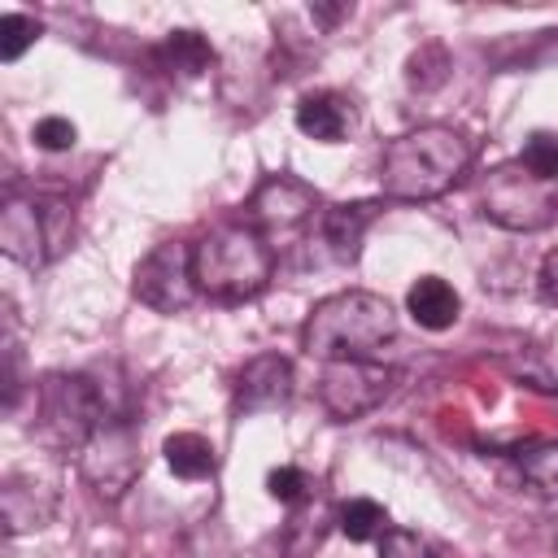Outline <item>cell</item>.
<instances>
[{
    "label": "cell",
    "instance_id": "cell-24",
    "mask_svg": "<svg viewBox=\"0 0 558 558\" xmlns=\"http://www.w3.org/2000/svg\"><path fill=\"white\" fill-rule=\"evenodd\" d=\"M379 558H445V554H436L418 532H410V527H388L384 532V541H379Z\"/></svg>",
    "mask_w": 558,
    "mask_h": 558
},
{
    "label": "cell",
    "instance_id": "cell-1",
    "mask_svg": "<svg viewBox=\"0 0 558 558\" xmlns=\"http://www.w3.org/2000/svg\"><path fill=\"white\" fill-rule=\"evenodd\" d=\"M471 166V144L462 131L432 122L397 135L379 157V187L392 201H436Z\"/></svg>",
    "mask_w": 558,
    "mask_h": 558
},
{
    "label": "cell",
    "instance_id": "cell-15",
    "mask_svg": "<svg viewBox=\"0 0 558 558\" xmlns=\"http://www.w3.org/2000/svg\"><path fill=\"white\" fill-rule=\"evenodd\" d=\"M353 126V105L340 92H310L296 105V131L318 140V144H336L344 140V131Z\"/></svg>",
    "mask_w": 558,
    "mask_h": 558
},
{
    "label": "cell",
    "instance_id": "cell-16",
    "mask_svg": "<svg viewBox=\"0 0 558 558\" xmlns=\"http://www.w3.org/2000/svg\"><path fill=\"white\" fill-rule=\"evenodd\" d=\"M405 310H410V318H414L423 331H445V327L458 323L462 301H458V292H453L440 275H423V279L410 283V292H405Z\"/></svg>",
    "mask_w": 558,
    "mask_h": 558
},
{
    "label": "cell",
    "instance_id": "cell-21",
    "mask_svg": "<svg viewBox=\"0 0 558 558\" xmlns=\"http://www.w3.org/2000/svg\"><path fill=\"white\" fill-rule=\"evenodd\" d=\"M519 161H523V166H527L536 179L558 183V135H554V131H536V135L523 144Z\"/></svg>",
    "mask_w": 558,
    "mask_h": 558
},
{
    "label": "cell",
    "instance_id": "cell-4",
    "mask_svg": "<svg viewBox=\"0 0 558 558\" xmlns=\"http://www.w3.org/2000/svg\"><path fill=\"white\" fill-rule=\"evenodd\" d=\"M105 418L109 405L92 375L52 371L35 384V436L52 453H83V445Z\"/></svg>",
    "mask_w": 558,
    "mask_h": 558
},
{
    "label": "cell",
    "instance_id": "cell-7",
    "mask_svg": "<svg viewBox=\"0 0 558 558\" xmlns=\"http://www.w3.org/2000/svg\"><path fill=\"white\" fill-rule=\"evenodd\" d=\"M397 379H401L397 366H384V362H371V357L327 362L323 375H318V401H323V410L331 418L353 423V418L379 410L392 397Z\"/></svg>",
    "mask_w": 558,
    "mask_h": 558
},
{
    "label": "cell",
    "instance_id": "cell-22",
    "mask_svg": "<svg viewBox=\"0 0 558 558\" xmlns=\"http://www.w3.org/2000/svg\"><path fill=\"white\" fill-rule=\"evenodd\" d=\"M35 39H39L35 17H26V13H4L0 17V61H17Z\"/></svg>",
    "mask_w": 558,
    "mask_h": 558
},
{
    "label": "cell",
    "instance_id": "cell-19",
    "mask_svg": "<svg viewBox=\"0 0 558 558\" xmlns=\"http://www.w3.org/2000/svg\"><path fill=\"white\" fill-rule=\"evenodd\" d=\"M336 523H340V532L349 536V541H375V536H384L388 532V510L379 506V501H371V497H349L340 510H336Z\"/></svg>",
    "mask_w": 558,
    "mask_h": 558
},
{
    "label": "cell",
    "instance_id": "cell-20",
    "mask_svg": "<svg viewBox=\"0 0 558 558\" xmlns=\"http://www.w3.org/2000/svg\"><path fill=\"white\" fill-rule=\"evenodd\" d=\"M449 52L440 48V44H423L410 61H405V83L410 87H418V92H436V87H445V78H449Z\"/></svg>",
    "mask_w": 558,
    "mask_h": 558
},
{
    "label": "cell",
    "instance_id": "cell-23",
    "mask_svg": "<svg viewBox=\"0 0 558 558\" xmlns=\"http://www.w3.org/2000/svg\"><path fill=\"white\" fill-rule=\"evenodd\" d=\"M310 475L301 471V466H275L270 475H266V493L279 501V506H301L305 497H310Z\"/></svg>",
    "mask_w": 558,
    "mask_h": 558
},
{
    "label": "cell",
    "instance_id": "cell-18",
    "mask_svg": "<svg viewBox=\"0 0 558 558\" xmlns=\"http://www.w3.org/2000/svg\"><path fill=\"white\" fill-rule=\"evenodd\" d=\"M519 475L532 493L558 497V440H536L519 449Z\"/></svg>",
    "mask_w": 558,
    "mask_h": 558
},
{
    "label": "cell",
    "instance_id": "cell-28",
    "mask_svg": "<svg viewBox=\"0 0 558 558\" xmlns=\"http://www.w3.org/2000/svg\"><path fill=\"white\" fill-rule=\"evenodd\" d=\"M541 558H558V519H545L541 527Z\"/></svg>",
    "mask_w": 558,
    "mask_h": 558
},
{
    "label": "cell",
    "instance_id": "cell-27",
    "mask_svg": "<svg viewBox=\"0 0 558 558\" xmlns=\"http://www.w3.org/2000/svg\"><path fill=\"white\" fill-rule=\"evenodd\" d=\"M310 13H314V22H323V26H336L340 17H349V13H353V4H314Z\"/></svg>",
    "mask_w": 558,
    "mask_h": 558
},
{
    "label": "cell",
    "instance_id": "cell-11",
    "mask_svg": "<svg viewBox=\"0 0 558 558\" xmlns=\"http://www.w3.org/2000/svg\"><path fill=\"white\" fill-rule=\"evenodd\" d=\"M0 248H4L17 266L39 270V266L52 257L48 222H44V205L9 196V201H4V209H0Z\"/></svg>",
    "mask_w": 558,
    "mask_h": 558
},
{
    "label": "cell",
    "instance_id": "cell-2",
    "mask_svg": "<svg viewBox=\"0 0 558 558\" xmlns=\"http://www.w3.org/2000/svg\"><path fill=\"white\" fill-rule=\"evenodd\" d=\"M397 336V310L379 292H336L318 301L301 327V349L323 362H344V357H371Z\"/></svg>",
    "mask_w": 558,
    "mask_h": 558
},
{
    "label": "cell",
    "instance_id": "cell-10",
    "mask_svg": "<svg viewBox=\"0 0 558 558\" xmlns=\"http://www.w3.org/2000/svg\"><path fill=\"white\" fill-rule=\"evenodd\" d=\"M296 388V371L283 353H257L240 366L235 375V410L240 414H262V410H279L292 401Z\"/></svg>",
    "mask_w": 558,
    "mask_h": 558
},
{
    "label": "cell",
    "instance_id": "cell-26",
    "mask_svg": "<svg viewBox=\"0 0 558 558\" xmlns=\"http://www.w3.org/2000/svg\"><path fill=\"white\" fill-rule=\"evenodd\" d=\"M541 296L549 305H558V248L545 253V262H541Z\"/></svg>",
    "mask_w": 558,
    "mask_h": 558
},
{
    "label": "cell",
    "instance_id": "cell-14",
    "mask_svg": "<svg viewBox=\"0 0 558 558\" xmlns=\"http://www.w3.org/2000/svg\"><path fill=\"white\" fill-rule=\"evenodd\" d=\"M218 52L201 31H170L157 48H153V65L170 78H201L205 70H214Z\"/></svg>",
    "mask_w": 558,
    "mask_h": 558
},
{
    "label": "cell",
    "instance_id": "cell-25",
    "mask_svg": "<svg viewBox=\"0 0 558 558\" xmlns=\"http://www.w3.org/2000/svg\"><path fill=\"white\" fill-rule=\"evenodd\" d=\"M74 122L70 118H39L35 122V144L39 148H48V153H61V148H70L74 144Z\"/></svg>",
    "mask_w": 558,
    "mask_h": 558
},
{
    "label": "cell",
    "instance_id": "cell-13",
    "mask_svg": "<svg viewBox=\"0 0 558 558\" xmlns=\"http://www.w3.org/2000/svg\"><path fill=\"white\" fill-rule=\"evenodd\" d=\"M375 214H379V201H344V205H331L323 214V240H327L336 262H344V266L357 262L366 227L375 222Z\"/></svg>",
    "mask_w": 558,
    "mask_h": 558
},
{
    "label": "cell",
    "instance_id": "cell-3",
    "mask_svg": "<svg viewBox=\"0 0 558 558\" xmlns=\"http://www.w3.org/2000/svg\"><path fill=\"white\" fill-rule=\"evenodd\" d=\"M192 275L209 301L235 305L257 296L275 275L270 240L248 222H222L192 244Z\"/></svg>",
    "mask_w": 558,
    "mask_h": 558
},
{
    "label": "cell",
    "instance_id": "cell-17",
    "mask_svg": "<svg viewBox=\"0 0 558 558\" xmlns=\"http://www.w3.org/2000/svg\"><path fill=\"white\" fill-rule=\"evenodd\" d=\"M161 453H166V466L179 480H205V475L218 471V453H214V445L201 432H174V436H166Z\"/></svg>",
    "mask_w": 558,
    "mask_h": 558
},
{
    "label": "cell",
    "instance_id": "cell-8",
    "mask_svg": "<svg viewBox=\"0 0 558 558\" xmlns=\"http://www.w3.org/2000/svg\"><path fill=\"white\" fill-rule=\"evenodd\" d=\"M135 301H144L157 314H174L187 310L196 301V275H192V244L183 240H166L157 244L140 266H135V283H131Z\"/></svg>",
    "mask_w": 558,
    "mask_h": 558
},
{
    "label": "cell",
    "instance_id": "cell-9",
    "mask_svg": "<svg viewBox=\"0 0 558 558\" xmlns=\"http://www.w3.org/2000/svg\"><path fill=\"white\" fill-rule=\"evenodd\" d=\"M244 209H248L244 222L257 227L262 235L266 231H292L318 209V192L296 174H266Z\"/></svg>",
    "mask_w": 558,
    "mask_h": 558
},
{
    "label": "cell",
    "instance_id": "cell-5",
    "mask_svg": "<svg viewBox=\"0 0 558 558\" xmlns=\"http://www.w3.org/2000/svg\"><path fill=\"white\" fill-rule=\"evenodd\" d=\"M480 209H484V218H493L506 231H541L558 218V192H554V183L536 179L523 161H510L488 174Z\"/></svg>",
    "mask_w": 558,
    "mask_h": 558
},
{
    "label": "cell",
    "instance_id": "cell-12",
    "mask_svg": "<svg viewBox=\"0 0 558 558\" xmlns=\"http://www.w3.org/2000/svg\"><path fill=\"white\" fill-rule=\"evenodd\" d=\"M0 510H4L9 536L44 527L52 519V510H57V484L35 475V471H13L4 480V488H0Z\"/></svg>",
    "mask_w": 558,
    "mask_h": 558
},
{
    "label": "cell",
    "instance_id": "cell-6",
    "mask_svg": "<svg viewBox=\"0 0 558 558\" xmlns=\"http://www.w3.org/2000/svg\"><path fill=\"white\" fill-rule=\"evenodd\" d=\"M78 471H83V480L92 484L96 497H105V501L126 497V488H131V484L140 480V471H144L140 427H135V418H126V414H109V418L92 432V440L83 445V453H78Z\"/></svg>",
    "mask_w": 558,
    "mask_h": 558
}]
</instances>
